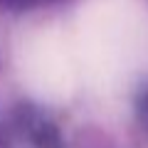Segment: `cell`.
I'll use <instances>...</instances> for the list:
<instances>
[{
  "label": "cell",
  "instance_id": "obj_1",
  "mask_svg": "<svg viewBox=\"0 0 148 148\" xmlns=\"http://www.w3.org/2000/svg\"><path fill=\"white\" fill-rule=\"evenodd\" d=\"M79 77L96 89H116L148 54V22L133 0H89L74 27Z\"/></svg>",
  "mask_w": 148,
  "mask_h": 148
},
{
  "label": "cell",
  "instance_id": "obj_2",
  "mask_svg": "<svg viewBox=\"0 0 148 148\" xmlns=\"http://www.w3.org/2000/svg\"><path fill=\"white\" fill-rule=\"evenodd\" d=\"M22 82L40 99L62 101L79 82L72 37L59 27H42L25 37L20 47Z\"/></svg>",
  "mask_w": 148,
  "mask_h": 148
}]
</instances>
